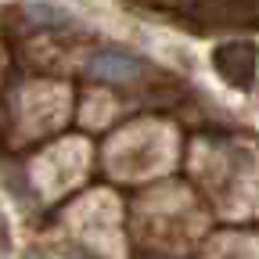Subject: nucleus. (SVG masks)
I'll use <instances>...</instances> for the list:
<instances>
[{
	"label": "nucleus",
	"mask_w": 259,
	"mask_h": 259,
	"mask_svg": "<svg viewBox=\"0 0 259 259\" xmlns=\"http://www.w3.org/2000/svg\"><path fill=\"white\" fill-rule=\"evenodd\" d=\"M212 61L231 87H241V90L252 87V79H255V47L252 44H245V40L223 44V47H216Z\"/></svg>",
	"instance_id": "nucleus-1"
},
{
	"label": "nucleus",
	"mask_w": 259,
	"mask_h": 259,
	"mask_svg": "<svg viewBox=\"0 0 259 259\" xmlns=\"http://www.w3.org/2000/svg\"><path fill=\"white\" fill-rule=\"evenodd\" d=\"M90 76L97 79H105V83H130V79H137L141 76V58L134 54H126L119 47H108V51H97L90 54Z\"/></svg>",
	"instance_id": "nucleus-2"
},
{
	"label": "nucleus",
	"mask_w": 259,
	"mask_h": 259,
	"mask_svg": "<svg viewBox=\"0 0 259 259\" xmlns=\"http://www.w3.org/2000/svg\"><path fill=\"white\" fill-rule=\"evenodd\" d=\"M25 18L36 22V25H51V29H61V25H72V15L58 8V4H44V0H29L25 4Z\"/></svg>",
	"instance_id": "nucleus-3"
}]
</instances>
